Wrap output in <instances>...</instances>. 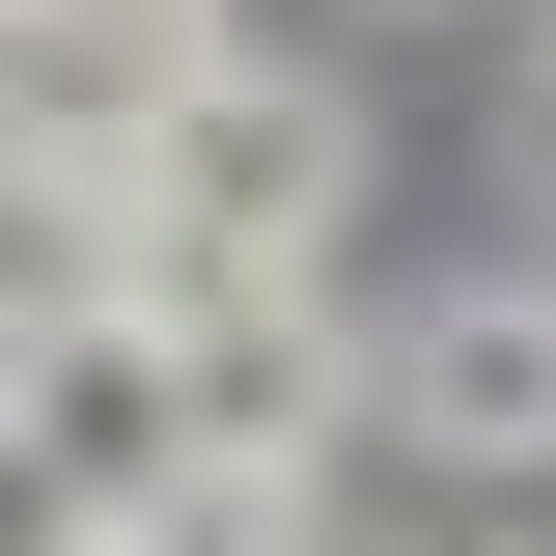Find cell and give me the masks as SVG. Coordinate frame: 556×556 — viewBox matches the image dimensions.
Wrapping results in <instances>:
<instances>
[{
	"instance_id": "277c9868",
	"label": "cell",
	"mask_w": 556,
	"mask_h": 556,
	"mask_svg": "<svg viewBox=\"0 0 556 556\" xmlns=\"http://www.w3.org/2000/svg\"><path fill=\"white\" fill-rule=\"evenodd\" d=\"M112 306H167V251H139V195H112V167H28V139H0V362L112 334Z\"/></svg>"
},
{
	"instance_id": "5b68a950",
	"label": "cell",
	"mask_w": 556,
	"mask_h": 556,
	"mask_svg": "<svg viewBox=\"0 0 556 556\" xmlns=\"http://www.w3.org/2000/svg\"><path fill=\"white\" fill-rule=\"evenodd\" d=\"M167 362H195V445H306V417H334L306 278H167Z\"/></svg>"
},
{
	"instance_id": "8992f818",
	"label": "cell",
	"mask_w": 556,
	"mask_h": 556,
	"mask_svg": "<svg viewBox=\"0 0 556 556\" xmlns=\"http://www.w3.org/2000/svg\"><path fill=\"white\" fill-rule=\"evenodd\" d=\"M306 501H334V445H195L112 556H306Z\"/></svg>"
},
{
	"instance_id": "7a4b0ae2",
	"label": "cell",
	"mask_w": 556,
	"mask_h": 556,
	"mask_svg": "<svg viewBox=\"0 0 556 556\" xmlns=\"http://www.w3.org/2000/svg\"><path fill=\"white\" fill-rule=\"evenodd\" d=\"M0 445L84 501V529H139V501L195 473V362H167V306H112V334H56V362H0Z\"/></svg>"
},
{
	"instance_id": "ba28073f",
	"label": "cell",
	"mask_w": 556,
	"mask_h": 556,
	"mask_svg": "<svg viewBox=\"0 0 556 556\" xmlns=\"http://www.w3.org/2000/svg\"><path fill=\"white\" fill-rule=\"evenodd\" d=\"M0 556H112V529H84V501L28 473V445H0Z\"/></svg>"
},
{
	"instance_id": "3957f363",
	"label": "cell",
	"mask_w": 556,
	"mask_h": 556,
	"mask_svg": "<svg viewBox=\"0 0 556 556\" xmlns=\"http://www.w3.org/2000/svg\"><path fill=\"white\" fill-rule=\"evenodd\" d=\"M390 445L417 473H556V278H445L390 334Z\"/></svg>"
},
{
	"instance_id": "6da1fadb",
	"label": "cell",
	"mask_w": 556,
	"mask_h": 556,
	"mask_svg": "<svg viewBox=\"0 0 556 556\" xmlns=\"http://www.w3.org/2000/svg\"><path fill=\"white\" fill-rule=\"evenodd\" d=\"M112 195H139V251H167V278H306V251H334V195H362V112H334V84H278V56H195L167 112H139Z\"/></svg>"
},
{
	"instance_id": "52a82bcc",
	"label": "cell",
	"mask_w": 556,
	"mask_h": 556,
	"mask_svg": "<svg viewBox=\"0 0 556 556\" xmlns=\"http://www.w3.org/2000/svg\"><path fill=\"white\" fill-rule=\"evenodd\" d=\"M0 28H56V56H139V84H195V56H223V0H0Z\"/></svg>"
}]
</instances>
